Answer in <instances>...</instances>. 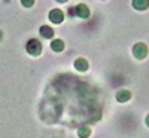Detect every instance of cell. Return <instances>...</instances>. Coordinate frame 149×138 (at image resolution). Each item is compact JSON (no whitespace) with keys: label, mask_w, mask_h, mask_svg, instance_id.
<instances>
[{"label":"cell","mask_w":149,"mask_h":138,"mask_svg":"<svg viewBox=\"0 0 149 138\" xmlns=\"http://www.w3.org/2000/svg\"><path fill=\"white\" fill-rule=\"evenodd\" d=\"M26 49H27V52L30 54V55H39L40 52H42V45H40V42L39 40H36V39H31V40H29L27 42V45H26Z\"/></svg>","instance_id":"1"},{"label":"cell","mask_w":149,"mask_h":138,"mask_svg":"<svg viewBox=\"0 0 149 138\" xmlns=\"http://www.w3.org/2000/svg\"><path fill=\"white\" fill-rule=\"evenodd\" d=\"M70 14L72 15H78L79 18H88V15H90V10H88V8H86L85 5H78L74 9H70Z\"/></svg>","instance_id":"2"},{"label":"cell","mask_w":149,"mask_h":138,"mask_svg":"<svg viewBox=\"0 0 149 138\" xmlns=\"http://www.w3.org/2000/svg\"><path fill=\"white\" fill-rule=\"evenodd\" d=\"M133 52H134V55L137 57V58H145L146 55H148V48H146V45L145 43H137L134 46V49H133Z\"/></svg>","instance_id":"3"},{"label":"cell","mask_w":149,"mask_h":138,"mask_svg":"<svg viewBox=\"0 0 149 138\" xmlns=\"http://www.w3.org/2000/svg\"><path fill=\"white\" fill-rule=\"evenodd\" d=\"M49 19H51L52 22L55 24H60L61 21L64 19V14H63V10H60V9H54L49 12Z\"/></svg>","instance_id":"4"},{"label":"cell","mask_w":149,"mask_h":138,"mask_svg":"<svg viewBox=\"0 0 149 138\" xmlns=\"http://www.w3.org/2000/svg\"><path fill=\"white\" fill-rule=\"evenodd\" d=\"M133 6L139 10H145L149 8V0H133Z\"/></svg>","instance_id":"5"},{"label":"cell","mask_w":149,"mask_h":138,"mask_svg":"<svg viewBox=\"0 0 149 138\" xmlns=\"http://www.w3.org/2000/svg\"><path fill=\"white\" fill-rule=\"evenodd\" d=\"M40 34L45 37V39H51V37L54 36V30L51 27H48V26H42L40 27Z\"/></svg>","instance_id":"6"},{"label":"cell","mask_w":149,"mask_h":138,"mask_svg":"<svg viewBox=\"0 0 149 138\" xmlns=\"http://www.w3.org/2000/svg\"><path fill=\"white\" fill-rule=\"evenodd\" d=\"M116 99H118L119 103L128 101V99H130V92H128V91H119V92L116 94Z\"/></svg>","instance_id":"7"},{"label":"cell","mask_w":149,"mask_h":138,"mask_svg":"<svg viewBox=\"0 0 149 138\" xmlns=\"http://www.w3.org/2000/svg\"><path fill=\"white\" fill-rule=\"evenodd\" d=\"M74 67H76L78 70H81V71H84V70L88 68V62H86L85 59H82V58H79V59L74 61Z\"/></svg>","instance_id":"8"},{"label":"cell","mask_w":149,"mask_h":138,"mask_svg":"<svg viewBox=\"0 0 149 138\" xmlns=\"http://www.w3.org/2000/svg\"><path fill=\"white\" fill-rule=\"evenodd\" d=\"M51 48L54 49V51L55 52H60V51H63V49H64V43H63V40H54L52 43H51Z\"/></svg>","instance_id":"9"},{"label":"cell","mask_w":149,"mask_h":138,"mask_svg":"<svg viewBox=\"0 0 149 138\" xmlns=\"http://www.w3.org/2000/svg\"><path fill=\"white\" fill-rule=\"evenodd\" d=\"M79 135H81L82 138H86V137H88V135H90V129H88V128H86V126H84V128H81V129H79Z\"/></svg>","instance_id":"10"},{"label":"cell","mask_w":149,"mask_h":138,"mask_svg":"<svg viewBox=\"0 0 149 138\" xmlns=\"http://www.w3.org/2000/svg\"><path fill=\"white\" fill-rule=\"evenodd\" d=\"M21 3H22V6H26V8H30V6H33L34 0H21Z\"/></svg>","instance_id":"11"},{"label":"cell","mask_w":149,"mask_h":138,"mask_svg":"<svg viewBox=\"0 0 149 138\" xmlns=\"http://www.w3.org/2000/svg\"><path fill=\"white\" fill-rule=\"evenodd\" d=\"M146 125H148V126H149V116L146 117Z\"/></svg>","instance_id":"12"},{"label":"cell","mask_w":149,"mask_h":138,"mask_svg":"<svg viewBox=\"0 0 149 138\" xmlns=\"http://www.w3.org/2000/svg\"><path fill=\"white\" fill-rule=\"evenodd\" d=\"M57 2H60V3H64V2H67V0H57Z\"/></svg>","instance_id":"13"},{"label":"cell","mask_w":149,"mask_h":138,"mask_svg":"<svg viewBox=\"0 0 149 138\" xmlns=\"http://www.w3.org/2000/svg\"><path fill=\"white\" fill-rule=\"evenodd\" d=\"M0 36H2V33H0Z\"/></svg>","instance_id":"14"}]
</instances>
